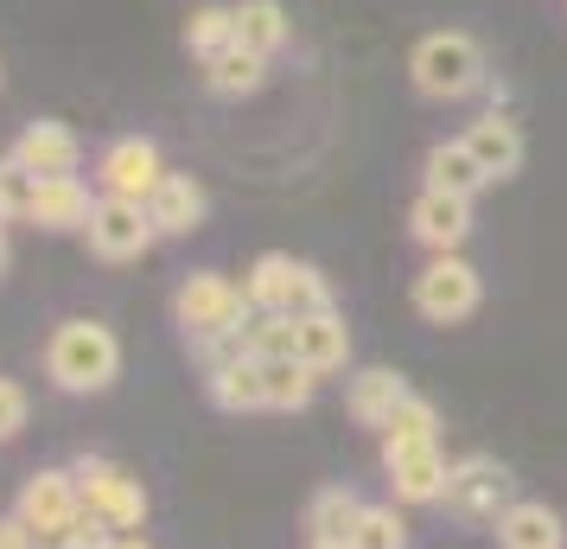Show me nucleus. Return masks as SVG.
<instances>
[{
	"label": "nucleus",
	"mask_w": 567,
	"mask_h": 549,
	"mask_svg": "<svg viewBox=\"0 0 567 549\" xmlns=\"http://www.w3.org/2000/svg\"><path fill=\"white\" fill-rule=\"evenodd\" d=\"M45 377L64 396H103L122 377V339H115V326L83 319V314L58 319L52 339H45Z\"/></svg>",
	"instance_id": "1"
},
{
	"label": "nucleus",
	"mask_w": 567,
	"mask_h": 549,
	"mask_svg": "<svg viewBox=\"0 0 567 549\" xmlns=\"http://www.w3.org/2000/svg\"><path fill=\"white\" fill-rule=\"evenodd\" d=\"M491 78L485 64V45L460 27H440V32H421L409 52V83L427 96V103H465L478 96Z\"/></svg>",
	"instance_id": "2"
},
{
	"label": "nucleus",
	"mask_w": 567,
	"mask_h": 549,
	"mask_svg": "<svg viewBox=\"0 0 567 549\" xmlns=\"http://www.w3.org/2000/svg\"><path fill=\"white\" fill-rule=\"evenodd\" d=\"M173 319H179V333L192 352H205V345H224V339H243V326H249V294L236 275L224 268H192L173 294Z\"/></svg>",
	"instance_id": "3"
},
{
	"label": "nucleus",
	"mask_w": 567,
	"mask_h": 549,
	"mask_svg": "<svg viewBox=\"0 0 567 549\" xmlns=\"http://www.w3.org/2000/svg\"><path fill=\"white\" fill-rule=\"evenodd\" d=\"M243 294H249V314H312V307H338L332 282L312 262L287 256V250H268V256L249 262Z\"/></svg>",
	"instance_id": "4"
},
{
	"label": "nucleus",
	"mask_w": 567,
	"mask_h": 549,
	"mask_svg": "<svg viewBox=\"0 0 567 549\" xmlns=\"http://www.w3.org/2000/svg\"><path fill=\"white\" fill-rule=\"evenodd\" d=\"M71 479H78V492H83V511H96V518H103L109 530H122V537H134V530L147 523V511H154L147 486H141L122 460H109V454H78V460H71Z\"/></svg>",
	"instance_id": "5"
},
{
	"label": "nucleus",
	"mask_w": 567,
	"mask_h": 549,
	"mask_svg": "<svg viewBox=\"0 0 567 549\" xmlns=\"http://www.w3.org/2000/svg\"><path fill=\"white\" fill-rule=\"evenodd\" d=\"M485 307V275L453 250V256H427L414 275V314L427 326H460Z\"/></svg>",
	"instance_id": "6"
},
{
	"label": "nucleus",
	"mask_w": 567,
	"mask_h": 549,
	"mask_svg": "<svg viewBox=\"0 0 567 549\" xmlns=\"http://www.w3.org/2000/svg\"><path fill=\"white\" fill-rule=\"evenodd\" d=\"M96 192L103 199H134V205H147L154 199V185L166 180V154H159V141L147 134H115L103 154H96Z\"/></svg>",
	"instance_id": "7"
},
{
	"label": "nucleus",
	"mask_w": 567,
	"mask_h": 549,
	"mask_svg": "<svg viewBox=\"0 0 567 549\" xmlns=\"http://www.w3.org/2000/svg\"><path fill=\"white\" fill-rule=\"evenodd\" d=\"M13 518L52 549L58 537L83 518V492H78V479H71V467H39L32 472L27 486H20V498H13Z\"/></svg>",
	"instance_id": "8"
},
{
	"label": "nucleus",
	"mask_w": 567,
	"mask_h": 549,
	"mask_svg": "<svg viewBox=\"0 0 567 549\" xmlns=\"http://www.w3.org/2000/svg\"><path fill=\"white\" fill-rule=\"evenodd\" d=\"M440 505L460 523H497L504 505H511V472L497 467L491 454H465V460H453V472H446Z\"/></svg>",
	"instance_id": "9"
},
{
	"label": "nucleus",
	"mask_w": 567,
	"mask_h": 549,
	"mask_svg": "<svg viewBox=\"0 0 567 549\" xmlns=\"http://www.w3.org/2000/svg\"><path fill=\"white\" fill-rule=\"evenodd\" d=\"M83 236H90V256L96 262H141L159 243L147 205H134V199H103V192H96V211H90Z\"/></svg>",
	"instance_id": "10"
},
{
	"label": "nucleus",
	"mask_w": 567,
	"mask_h": 549,
	"mask_svg": "<svg viewBox=\"0 0 567 549\" xmlns=\"http://www.w3.org/2000/svg\"><path fill=\"white\" fill-rule=\"evenodd\" d=\"M409 236L427 250V256H453V250H465V236H472V199H453V192L421 185L414 205H409Z\"/></svg>",
	"instance_id": "11"
},
{
	"label": "nucleus",
	"mask_w": 567,
	"mask_h": 549,
	"mask_svg": "<svg viewBox=\"0 0 567 549\" xmlns=\"http://www.w3.org/2000/svg\"><path fill=\"white\" fill-rule=\"evenodd\" d=\"M460 141L472 148V160L485 166L491 185L516 180V173H523V154H529V141H523V129H516L511 109H485V115H472Z\"/></svg>",
	"instance_id": "12"
},
{
	"label": "nucleus",
	"mask_w": 567,
	"mask_h": 549,
	"mask_svg": "<svg viewBox=\"0 0 567 549\" xmlns=\"http://www.w3.org/2000/svg\"><path fill=\"white\" fill-rule=\"evenodd\" d=\"M7 154L20 160L27 173H39V180L83 173V141H78V129H71V122H58V115H39V122H27V129H20V141H13Z\"/></svg>",
	"instance_id": "13"
},
{
	"label": "nucleus",
	"mask_w": 567,
	"mask_h": 549,
	"mask_svg": "<svg viewBox=\"0 0 567 549\" xmlns=\"http://www.w3.org/2000/svg\"><path fill=\"white\" fill-rule=\"evenodd\" d=\"M90 211H96V185L83 180V173H64V180H39V192H32V231L45 236H71L90 224Z\"/></svg>",
	"instance_id": "14"
},
{
	"label": "nucleus",
	"mask_w": 567,
	"mask_h": 549,
	"mask_svg": "<svg viewBox=\"0 0 567 549\" xmlns=\"http://www.w3.org/2000/svg\"><path fill=\"white\" fill-rule=\"evenodd\" d=\"M293 358L319 377L351 365V326L338 307H312V314H293Z\"/></svg>",
	"instance_id": "15"
},
{
	"label": "nucleus",
	"mask_w": 567,
	"mask_h": 549,
	"mask_svg": "<svg viewBox=\"0 0 567 549\" xmlns=\"http://www.w3.org/2000/svg\"><path fill=\"white\" fill-rule=\"evenodd\" d=\"M409 377L402 370H389V365H363L351 384H344V409H351V421L358 428H370V435H383L389 421H395V409L409 403Z\"/></svg>",
	"instance_id": "16"
},
{
	"label": "nucleus",
	"mask_w": 567,
	"mask_h": 549,
	"mask_svg": "<svg viewBox=\"0 0 567 549\" xmlns=\"http://www.w3.org/2000/svg\"><path fill=\"white\" fill-rule=\"evenodd\" d=\"M147 217H154L159 236H192L210 217V192L192 180V173H173V166H166V180H159L154 199H147Z\"/></svg>",
	"instance_id": "17"
},
{
	"label": "nucleus",
	"mask_w": 567,
	"mask_h": 549,
	"mask_svg": "<svg viewBox=\"0 0 567 549\" xmlns=\"http://www.w3.org/2000/svg\"><path fill=\"white\" fill-rule=\"evenodd\" d=\"M383 472H389V498H395V505H440L453 460H446L440 447H414V454L383 460Z\"/></svg>",
	"instance_id": "18"
},
{
	"label": "nucleus",
	"mask_w": 567,
	"mask_h": 549,
	"mask_svg": "<svg viewBox=\"0 0 567 549\" xmlns=\"http://www.w3.org/2000/svg\"><path fill=\"white\" fill-rule=\"evenodd\" d=\"M491 530H497L504 549H567V523L555 518V505H542V498H511L504 518L491 523Z\"/></svg>",
	"instance_id": "19"
},
{
	"label": "nucleus",
	"mask_w": 567,
	"mask_h": 549,
	"mask_svg": "<svg viewBox=\"0 0 567 549\" xmlns=\"http://www.w3.org/2000/svg\"><path fill=\"white\" fill-rule=\"evenodd\" d=\"M205 396L224 409V416H256L268 409V390H261V358H230V365H210L205 370Z\"/></svg>",
	"instance_id": "20"
},
{
	"label": "nucleus",
	"mask_w": 567,
	"mask_h": 549,
	"mask_svg": "<svg viewBox=\"0 0 567 549\" xmlns=\"http://www.w3.org/2000/svg\"><path fill=\"white\" fill-rule=\"evenodd\" d=\"M421 185L453 192V199H478L491 180H485V166L472 160V148L453 134V141H434V148H427V160H421Z\"/></svg>",
	"instance_id": "21"
},
{
	"label": "nucleus",
	"mask_w": 567,
	"mask_h": 549,
	"mask_svg": "<svg viewBox=\"0 0 567 549\" xmlns=\"http://www.w3.org/2000/svg\"><path fill=\"white\" fill-rule=\"evenodd\" d=\"M230 20H236V45H249L256 58H275L293 45V20H287L281 0H236Z\"/></svg>",
	"instance_id": "22"
},
{
	"label": "nucleus",
	"mask_w": 567,
	"mask_h": 549,
	"mask_svg": "<svg viewBox=\"0 0 567 549\" xmlns=\"http://www.w3.org/2000/svg\"><path fill=\"white\" fill-rule=\"evenodd\" d=\"M198 64H205V90L210 96H224V103L256 96L261 83H268V58H256L249 45H224V52L198 58Z\"/></svg>",
	"instance_id": "23"
},
{
	"label": "nucleus",
	"mask_w": 567,
	"mask_h": 549,
	"mask_svg": "<svg viewBox=\"0 0 567 549\" xmlns=\"http://www.w3.org/2000/svg\"><path fill=\"white\" fill-rule=\"evenodd\" d=\"M358 511H363V498L351 486H319L307 498V543H351Z\"/></svg>",
	"instance_id": "24"
},
{
	"label": "nucleus",
	"mask_w": 567,
	"mask_h": 549,
	"mask_svg": "<svg viewBox=\"0 0 567 549\" xmlns=\"http://www.w3.org/2000/svg\"><path fill=\"white\" fill-rule=\"evenodd\" d=\"M377 441H383V460H395V454H414V447H440V409L427 403V396H409Z\"/></svg>",
	"instance_id": "25"
},
{
	"label": "nucleus",
	"mask_w": 567,
	"mask_h": 549,
	"mask_svg": "<svg viewBox=\"0 0 567 549\" xmlns=\"http://www.w3.org/2000/svg\"><path fill=\"white\" fill-rule=\"evenodd\" d=\"M261 390H268V409L293 416L319 396V370H307L300 358H261Z\"/></svg>",
	"instance_id": "26"
},
{
	"label": "nucleus",
	"mask_w": 567,
	"mask_h": 549,
	"mask_svg": "<svg viewBox=\"0 0 567 549\" xmlns=\"http://www.w3.org/2000/svg\"><path fill=\"white\" fill-rule=\"evenodd\" d=\"M224 45H236L230 7H217V0H198V7L185 13V52H192V58H210V52H224Z\"/></svg>",
	"instance_id": "27"
},
{
	"label": "nucleus",
	"mask_w": 567,
	"mask_h": 549,
	"mask_svg": "<svg viewBox=\"0 0 567 549\" xmlns=\"http://www.w3.org/2000/svg\"><path fill=\"white\" fill-rule=\"evenodd\" d=\"M351 549H409V518L389 505H363L358 523H351Z\"/></svg>",
	"instance_id": "28"
},
{
	"label": "nucleus",
	"mask_w": 567,
	"mask_h": 549,
	"mask_svg": "<svg viewBox=\"0 0 567 549\" xmlns=\"http://www.w3.org/2000/svg\"><path fill=\"white\" fill-rule=\"evenodd\" d=\"M243 352L249 358H293V314H249Z\"/></svg>",
	"instance_id": "29"
},
{
	"label": "nucleus",
	"mask_w": 567,
	"mask_h": 549,
	"mask_svg": "<svg viewBox=\"0 0 567 549\" xmlns=\"http://www.w3.org/2000/svg\"><path fill=\"white\" fill-rule=\"evenodd\" d=\"M32 192H39V173H27L13 154H0V224H27Z\"/></svg>",
	"instance_id": "30"
},
{
	"label": "nucleus",
	"mask_w": 567,
	"mask_h": 549,
	"mask_svg": "<svg viewBox=\"0 0 567 549\" xmlns=\"http://www.w3.org/2000/svg\"><path fill=\"white\" fill-rule=\"evenodd\" d=\"M27 421H32L27 384H20V377H0V447L20 441V435H27Z\"/></svg>",
	"instance_id": "31"
},
{
	"label": "nucleus",
	"mask_w": 567,
	"mask_h": 549,
	"mask_svg": "<svg viewBox=\"0 0 567 549\" xmlns=\"http://www.w3.org/2000/svg\"><path fill=\"white\" fill-rule=\"evenodd\" d=\"M115 537H122V530H109V523L96 518V511H83V518L71 523V530H64V537H58L52 549H115Z\"/></svg>",
	"instance_id": "32"
},
{
	"label": "nucleus",
	"mask_w": 567,
	"mask_h": 549,
	"mask_svg": "<svg viewBox=\"0 0 567 549\" xmlns=\"http://www.w3.org/2000/svg\"><path fill=\"white\" fill-rule=\"evenodd\" d=\"M0 549H45V543H39V537H32L27 523H20L13 511H7V518H0Z\"/></svg>",
	"instance_id": "33"
},
{
	"label": "nucleus",
	"mask_w": 567,
	"mask_h": 549,
	"mask_svg": "<svg viewBox=\"0 0 567 549\" xmlns=\"http://www.w3.org/2000/svg\"><path fill=\"white\" fill-rule=\"evenodd\" d=\"M478 96H485L491 109H504V103H511V83H504V78H485V90H478Z\"/></svg>",
	"instance_id": "34"
},
{
	"label": "nucleus",
	"mask_w": 567,
	"mask_h": 549,
	"mask_svg": "<svg viewBox=\"0 0 567 549\" xmlns=\"http://www.w3.org/2000/svg\"><path fill=\"white\" fill-rule=\"evenodd\" d=\"M7 262H13V236H7V224H0V275H7Z\"/></svg>",
	"instance_id": "35"
},
{
	"label": "nucleus",
	"mask_w": 567,
	"mask_h": 549,
	"mask_svg": "<svg viewBox=\"0 0 567 549\" xmlns=\"http://www.w3.org/2000/svg\"><path fill=\"white\" fill-rule=\"evenodd\" d=\"M115 549H154V543H147V537L134 530V537H115Z\"/></svg>",
	"instance_id": "36"
},
{
	"label": "nucleus",
	"mask_w": 567,
	"mask_h": 549,
	"mask_svg": "<svg viewBox=\"0 0 567 549\" xmlns=\"http://www.w3.org/2000/svg\"><path fill=\"white\" fill-rule=\"evenodd\" d=\"M307 549H351V543H307Z\"/></svg>",
	"instance_id": "37"
},
{
	"label": "nucleus",
	"mask_w": 567,
	"mask_h": 549,
	"mask_svg": "<svg viewBox=\"0 0 567 549\" xmlns=\"http://www.w3.org/2000/svg\"><path fill=\"white\" fill-rule=\"evenodd\" d=\"M0 90H7V64H0Z\"/></svg>",
	"instance_id": "38"
}]
</instances>
